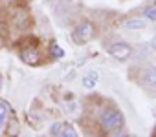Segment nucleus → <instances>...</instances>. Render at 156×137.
Masks as SVG:
<instances>
[{
  "mask_svg": "<svg viewBox=\"0 0 156 137\" xmlns=\"http://www.w3.org/2000/svg\"><path fill=\"white\" fill-rule=\"evenodd\" d=\"M50 133H51V135H59V137H75V135H77V132L73 130V126H70V124H61V122L51 124Z\"/></svg>",
  "mask_w": 156,
  "mask_h": 137,
  "instance_id": "20e7f679",
  "label": "nucleus"
},
{
  "mask_svg": "<svg viewBox=\"0 0 156 137\" xmlns=\"http://www.w3.org/2000/svg\"><path fill=\"white\" fill-rule=\"evenodd\" d=\"M123 26H125V29L136 31V29H143V28H145V20H141V18H130V20H127Z\"/></svg>",
  "mask_w": 156,
  "mask_h": 137,
  "instance_id": "0eeeda50",
  "label": "nucleus"
},
{
  "mask_svg": "<svg viewBox=\"0 0 156 137\" xmlns=\"http://www.w3.org/2000/svg\"><path fill=\"white\" fill-rule=\"evenodd\" d=\"M94 26L90 24V22H83V24H79L75 29H73V33H72V40L75 42V44H87L88 40H92L94 38Z\"/></svg>",
  "mask_w": 156,
  "mask_h": 137,
  "instance_id": "f03ea898",
  "label": "nucleus"
},
{
  "mask_svg": "<svg viewBox=\"0 0 156 137\" xmlns=\"http://www.w3.org/2000/svg\"><path fill=\"white\" fill-rule=\"evenodd\" d=\"M20 57H22L24 62H28V64H31V66H37V64L41 62V55H39V51H37L35 48L22 49V51H20Z\"/></svg>",
  "mask_w": 156,
  "mask_h": 137,
  "instance_id": "39448f33",
  "label": "nucleus"
},
{
  "mask_svg": "<svg viewBox=\"0 0 156 137\" xmlns=\"http://www.w3.org/2000/svg\"><path fill=\"white\" fill-rule=\"evenodd\" d=\"M51 55H53V57H62V55H64V51H62L57 44H51Z\"/></svg>",
  "mask_w": 156,
  "mask_h": 137,
  "instance_id": "9b49d317",
  "label": "nucleus"
},
{
  "mask_svg": "<svg viewBox=\"0 0 156 137\" xmlns=\"http://www.w3.org/2000/svg\"><path fill=\"white\" fill-rule=\"evenodd\" d=\"M141 81H143V84H145L147 88L156 90V68H149V70H145Z\"/></svg>",
  "mask_w": 156,
  "mask_h": 137,
  "instance_id": "423d86ee",
  "label": "nucleus"
},
{
  "mask_svg": "<svg viewBox=\"0 0 156 137\" xmlns=\"http://www.w3.org/2000/svg\"><path fill=\"white\" fill-rule=\"evenodd\" d=\"M8 117H9V108L4 102H0V132L4 130V126L8 122Z\"/></svg>",
  "mask_w": 156,
  "mask_h": 137,
  "instance_id": "6e6552de",
  "label": "nucleus"
},
{
  "mask_svg": "<svg viewBox=\"0 0 156 137\" xmlns=\"http://www.w3.org/2000/svg\"><path fill=\"white\" fill-rule=\"evenodd\" d=\"M154 4H156V0H154Z\"/></svg>",
  "mask_w": 156,
  "mask_h": 137,
  "instance_id": "4468645a",
  "label": "nucleus"
},
{
  "mask_svg": "<svg viewBox=\"0 0 156 137\" xmlns=\"http://www.w3.org/2000/svg\"><path fill=\"white\" fill-rule=\"evenodd\" d=\"M145 17L149 20H156V8H145Z\"/></svg>",
  "mask_w": 156,
  "mask_h": 137,
  "instance_id": "9d476101",
  "label": "nucleus"
},
{
  "mask_svg": "<svg viewBox=\"0 0 156 137\" xmlns=\"http://www.w3.org/2000/svg\"><path fill=\"white\" fill-rule=\"evenodd\" d=\"M152 48H154V49H156V37H154V38H152Z\"/></svg>",
  "mask_w": 156,
  "mask_h": 137,
  "instance_id": "f8f14e48",
  "label": "nucleus"
},
{
  "mask_svg": "<svg viewBox=\"0 0 156 137\" xmlns=\"http://www.w3.org/2000/svg\"><path fill=\"white\" fill-rule=\"evenodd\" d=\"M101 126L105 130H119L123 126V115L118 110H105L101 115Z\"/></svg>",
  "mask_w": 156,
  "mask_h": 137,
  "instance_id": "f257e3e1",
  "label": "nucleus"
},
{
  "mask_svg": "<svg viewBox=\"0 0 156 137\" xmlns=\"http://www.w3.org/2000/svg\"><path fill=\"white\" fill-rule=\"evenodd\" d=\"M96 82H98V73H96V72H90V73L83 79L85 88H94V86H96Z\"/></svg>",
  "mask_w": 156,
  "mask_h": 137,
  "instance_id": "1a4fd4ad",
  "label": "nucleus"
},
{
  "mask_svg": "<svg viewBox=\"0 0 156 137\" xmlns=\"http://www.w3.org/2000/svg\"><path fill=\"white\" fill-rule=\"evenodd\" d=\"M108 53H110L112 57L119 58V60H125V58H129V55L132 53V49H130V46L125 44V42H114V44H110Z\"/></svg>",
  "mask_w": 156,
  "mask_h": 137,
  "instance_id": "7ed1b4c3",
  "label": "nucleus"
},
{
  "mask_svg": "<svg viewBox=\"0 0 156 137\" xmlns=\"http://www.w3.org/2000/svg\"><path fill=\"white\" fill-rule=\"evenodd\" d=\"M70 2H75V0H70Z\"/></svg>",
  "mask_w": 156,
  "mask_h": 137,
  "instance_id": "ddd939ff",
  "label": "nucleus"
}]
</instances>
